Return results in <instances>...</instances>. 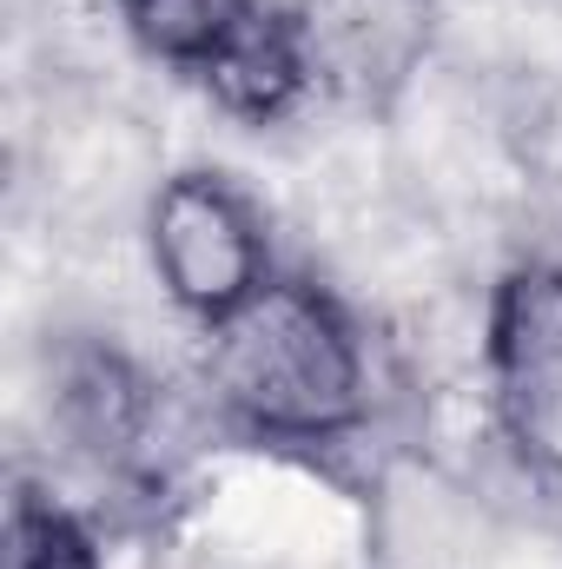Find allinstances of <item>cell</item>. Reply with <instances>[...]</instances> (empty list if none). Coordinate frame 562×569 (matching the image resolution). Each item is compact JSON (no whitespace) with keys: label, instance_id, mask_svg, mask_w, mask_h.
<instances>
[{"label":"cell","instance_id":"8992f818","mask_svg":"<svg viewBox=\"0 0 562 569\" xmlns=\"http://www.w3.org/2000/svg\"><path fill=\"white\" fill-rule=\"evenodd\" d=\"M192 80H199L205 100H212L225 120H239V127H279V120H291V113L318 93L311 60H304V40H298V27H291V7H272V0H259V7L205 53V67H199Z\"/></svg>","mask_w":562,"mask_h":569},{"label":"cell","instance_id":"52a82bcc","mask_svg":"<svg viewBox=\"0 0 562 569\" xmlns=\"http://www.w3.org/2000/svg\"><path fill=\"white\" fill-rule=\"evenodd\" d=\"M259 0H120V20L127 33L140 40L152 60L179 67V73H199L205 53L252 13Z\"/></svg>","mask_w":562,"mask_h":569},{"label":"cell","instance_id":"277c9868","mask_svg":"<svg viewBox=\"0 0 562 569\" xmlns=\"http://www.w3.org/2000/svg\"><path fill=\"white\" fill-rule=\"evenodd\" d=\"M318 93L344 107H391L430 53L436 0H291Z\"/></svg>","mask_w":562,"mask_h":569},{"label":"cell","instance_id":"ba28073f","mask_svg":"<svg viewBox=\"0 0 562 569\" xmlns=\"http://www.w3.org/2000/svg\"><path fill=\"white\" fill-rule=\"evenodd\" d=\"M7 569H107V557L73 503L40 483H20L7 503Z\"/></svg>","mask_w":562,"mask_h":569},{"label":"cell","instance_id":"3957f363","mask_svg":"<svg viewBox=\"0 0 562 569\" xmlns=\"http://www.w3.org/2000/svg\"><path fill=\"white\" fill-rule=\"evenodd\" d=\"M483 378L510 457L530 477L562 483V259L510 266L490 291Z\"/></svg>","mask_w":562,"mask_h":569},{"label":"cell","instance_id":"6da1fadb","mask_svg":"<svg viewBox=\"0 0 562 569\" xmlns=\"http://www.w3.org/2000/svg\"><path fill=\"white\" fill-rule=\"evenodd\" d=\"M205 391L259 443H338L371 418V358L324 284L272 272L239 311L205 325Z\"/></svg>","mask_w":562,"mask_h":569},{"label":"cell","instance_id":"7a4b0ae2","mask_svg":"<svg viewBox=\"0 0 562 569\" xmlns=\"http://www.w3.org/2000/svg\"><path fill=\"white\" fill-rule=\"evenodd\" d=\"M145 252L165 298L192 311L199 325H219L272 279V239L259 206L239 179L212 166H185L152 192L145 212Z\"/></svg>","mask_w":562,"mask_h":569},{"label":"cell","instance_id":"5b68a950","mask_svg":"<svg viewBox=\"0 0 562 569\" xmlns=\"http://www.w3.org/2000/svg\"><path fill=\"white\" fill-rule=\"evenodd\" d=\"M47 418L60 430V443L93 463V470H127L140 463L152 418H159V385L140 365L107 345V338H73L53 351V378H47Z\"/></svg>","mask_w":562,"mask_h":569}]
</instances>
